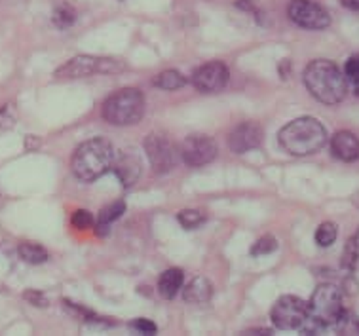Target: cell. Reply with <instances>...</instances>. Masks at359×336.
<instances>
[{"label":"cell","instance_id":"26","mask_svg":"<svg viewBox=\"0 0 359 336\" xmlns=\"http://www.w3.org/2000/svg\"><path fill=\"white\" fill-rule=\"evenodd\" d=\"M92 215H90V211H86V209H79L76 213L72 215V224L76 228H80V230H86V228L92 227Z\"/></svg>","mask_w":359,"mask_h":336},{"label":"cell","instance_id":"24","mask_svg":"<svg viewBox=\"0 0 359 336\" xmlns=\"http://www.w3.org/2000/svg\"><path fill=\"white\" fill-rule=\"evenodd\" d=\"M278 249V241H276L274 236H262L255 246L251 247V255L255 257H262V255H270Z\"/></svg>","mask_w":359,"mask_h":336},{"label":"cell","instance_id":"22","mask_svg":"<svg viewBox=\"0 0 359 336\" xmlns=\"http://www.w3.org/2000/svg\"><path fill=\"white\" fill-rule=\"evenodd\" d=\"M177 220H179L187 230H194V228H198L202 224L203 220H205V217H203L202 211H198V209H184V211H181V213L177 215Z\"/></svg>","mask_w":359,"mask_h":336},{"label":"cell","instance_id":"6","mask_svg":"<svg viewBox=\"0 0 359 336\" xmlns=\"http://www.w3.org/2000/svg\"><path fill=\"white\" fill-rule=\"evenodd\" d=\"M124 67L112 61V59L93 58V55H76L67 61L65 65H61L55 71V78L59 80H74V78H86L97 74V72H116L122 71Z\"/></svg>","mask_w":359,"mask_h":336},{"label":"cell","instance_id":"27","mask_svg":"<svg viewBox=\"0 0 359 336\" xmlns=\"http://www.w3.org/2000/svg\"><path fill=\"white\" fill-rule=\"evenodd\" d=\"M344 72H346V76H350L352 80H359V53L348 59L346 67H344Z\"/></svg>","mask_w":359,"mask_h":336},{"label":"cell","instance_id":"8","mask_svg":"<svg viewBox=\"0 0 359 336\" xmlns=\"http://www.w3.org/2000/svg\"><path fill=\"white\" fill-rule=\"evenodd\" d=\"M143 147L154 173H170L179 162V150L173 147V142L165 135L152 133L144 139Z\"/></svg>","mask_w":359,"mask_h":336},{"label":"cell","instance_id":"11","mask_svg":"<svg viewBox=\"0 0 359 336\" xmlns=\"http://www.w3.org/2000/svg\"><path fill=\"white\" fill-rule=\"evenodd\" d=\"M229 80V67L221 63V61H209L200 69H196L194 76H192V84L202 93H217V91L224 90Z\"/></svg>","mask_w":359,"mask_h":336},{"label":"cell","instance_id":"30","mask_svg":"<svg viewBox=\"0 0 359 336\" xmlns=\"http://www.w3.org/2000/svg\"><path fill=\"white\" fill-rule=\"evenodd\" d=\"M342 2V6L348 8V10H353V12H358L359 10V0H340Z\"/></svg>","mask_w":359,"mask_h":336},{"label":"cell","instance_id":"5","mask_svg":"<svg viewBox=\"0 0 359 336\" xmlns=\"http://www.w3.org/2000/svg\"><path fill=\"white\" fill-rule=\"evenodd\" d=\"M143 114L144 98L135 88H124L116 91L103 103V118L112 126H120V128L133 126L141 122Z\"/></svg>","mask_w":359,"mask_h":336},{"label":"cell","instance_id":"31","mask_svg":"<svg viewBox=\"0 0 359 336\" xmlns=\"http://www.w3.org/2000/svg\"><path fill=\"white\" fill-rule=\"evenodd\" d=\"M355 93L359 95V80H355Z\"/></svg>","mask_w":359,"mask_h":336},{"label":"cell","instance_id":"21","mask_svg":"<svg viewBox=\"0 0 359 336\" xmlns=\"http://www.w3.org/2000/svg\"><path fill=\"white\" fill-rule=\"evenodd\" d=\"M337 236H339V228L334 222H323L320 224V228L316 230V243L320 247H329L333 246L337 241Z\"/></svg>","mask_w":359,"mask_h":336},{"label":"cell","instance_id":"10","mask_svg":"<svg viewBox=\"0 0 359 336\" xmlns=\"http://www.w3.org/2000/svg\"><path fill=\"white\" fill-rule=\"evenodd\" d=\"M179 156L190 168H202L205 163L213 162L217 156V142L208 135L194 133L189 135L181 145Z\"/></svg>","mask_w":359,"mask_h":336},{"label":"cell","instance_id":"2","mask_svg":"<svg viewBox=\"0 0 359 336\" xmlns=\"http://www.w3.org/2000/svg\"><path fill=\"white\" fill-rule=\"evenodd\" d=\"M304 86L320 103L337 105L346 98V76L333 61L316 59L304 69Z\"/></svg>","mask_w":359,"mask_h":336},{"label":"cell","instance_id":"13","mask_svg":"<svg viewBox=\"0 0 359 336\" xmlns=\"http://www.w3.org/2000/svg\"><path fill=\"white\" fill-rule=\"evenodd\" d=\"M331 152L340 162H355L359 158V139L352 131H339L331 139Z\"/></svg>","mask_w":359,"mask_h":336},{"label":"cell","instance_id":"16","mask_svg":"<svg viewBox=\"0 0 359 336\" xmlns=\"http://www.w3.org/2000/svg\"><path fill=\"white\" fill-rule=\"evenodd\" d=\"M183 270L179 268H170L165 270L158 279V291L163 298H175L179 295V291L183 289Z\"/></svg>","mask_w":359,"mask_h":336},{"label":"cell","instance_id":"7","mask_svg":"<svg viewBox=\"0 0 359 336\" xmlns=\"http://www.w3.org/2000/svg\"><path fill=\"white\" fill-rule=\"evenodd\" d=\"M308 316V302L302 298L285 295L276 300L270 311V319L276 325V329L280 330H294L301 329Z\"/></svg>","mask_w":359,"mask_h":336},{"label":"cell","instance_id":"4","mask_svg":"<svg viewBox=\"0 0 359 336\" xmlns=\"http://www.w3.org/2000/svg\"><path fill=\"white\" fill-rule=\"evenodd\" d=\"M114 160V150L111 142L103 137H95L80 145L74 156H72V173L79 177L80 181L92 182L107 173Z\"/></svg>","mask_w":359,"mask_h":336},{"label":"cell","instance_id":"1","mask_svg":"<svg viewBox=\"0 0 359 336\" xmlns=\"http://www.w3.org/2000/svg\"><path fill=\"white\" fill-rule=\"evenodd\" d=\"M344 316H346V310L342 304L340 289L331 283H323L313 291L308 302V316L301 330L308 335H316V332H323L329 329L339 330V325Z\"/></svg>","mask_w":359,"mask_h":336},{"label":"cell","instance_id":"28","mask_svg":"<svg viewBox=\"0 0 359 336\" xmlns=\"http://www.w3.org/2000/svg\"><path fill=\"white\" fill-rule=\"evenodd\" d=\"M131 327L139 332H143V335H152V332H156V325L149 321V319H137V321H133Z\"/></svg>","mask_w":359,"mask_h":336},{"label":"cell","instance_id":"25","mask_svg":"<svg viewBox=\"0 0 359 336\" xmlns=\"http://www.w3.org/2000/svg\"><path fill=\"white\" fill-rule=\"evenodd\" d=\"M13 123H15V112H13L12 105L0 107V130H8Z\"/></svg>","mask_w":359,"mask_h":336},{"label":"cell","instance_id":"3","mask_svg":"<svg viewBox=\"0 0 359 336\" xmlns=\"http://www.w3.org/2000/svg\"><path fill=\"white\" fill-rule=\"evenodd\" d=\"M278 141L291 156H310L325 147L327 131L320 120L302 116L281 128Z\"/></svg>","mask_w":359,"mask_h":336},{"label":"cell","instance_id":"9","mask_svg":"<svg viewBox=\"0 0 359 336\" xmlns=\"http://www.w3.org/2000/svg\"><path fill=\"white\" fill-rule=\"evenodd\" d=\"M287 13L289 20L302 29L321 31V29H327L331 25V18H329L325 8L318 2H313V0H291Z\"/></svg>","mask_w":359,"mask_h":336},{"label":"cell","instance_id":"29","mask_svg":"<svg viewBox=\"0 0 359 336\" xmlns=\"http://www.w3.org/2000/svg\"><path fill=\"white\" fill-rule=\"evenodd\" d=\"M25 298L31 304H34V306H42V308H44V306H48L46 297H44V295H40V293H36V291H27Z\"/></svg>","mask_w":359,"mask_h":336},{"label":"cell","instance_id":"17","mask_svg":"<svg viewBox=\"0 0 359 336\" xmlns=\"http://www.w3.org/2000/svg\"><path fill=\"white\" fill-rule=\"evenodd\" d=\"M126 211V203L124 201H114L111 206L103 207L101 211H99L97 217V232L99 234H107L109 227H111L114 220H118Z\"/></svg>","mask_w":359,"mask_h":336},{"label":"cell","instance_id":"19","mask_svg":"<svg viewBox=\"0 0 359 336\" xmlns=\"http://www.w3.org/2000/svg\"><path fill=\"white\" fill-rule=\"evenodd\" d=\"M342 264L350 271L359 270V228L352 238L348 239L346 247H344V255H342Z\"/></svg>","mask_w":359,"mask_h":336},{"label":"cell","instance_id":"12","mask_svg":"<svg viewBox=\"0 0 359 336\" xmlns=\"http://www.w3.org/2000/svg\"><path fill=\"white\" fill-rule=\"evenodd\" d=\"M262 142L261 126L255 122L240 123L229 137V147L236 154H245L249 150L257 149Z\"/></svg>","mask_w":359,"mask_h":336},{"label":"cell","instance_id":"18","mask_svg":"<svg viewBox=\"0 0 359 336\" xmlns=\"http://www.w3.org/2000/svg\"><path fill=\"white\" fill-rule=\"evenodd\" d=\"M18 253H20L21 259L25 260V262H29V264H42V262H46L48 260L46 249L42 246H39V243H31V241L21 243Z\"/></svg>","mask_w":359,"mask_h":336},{"label":"cell","instance_id":"20","mask_svg":"<svg viewBox=\"0 0 359 336\" xmlns=\"http://www.w3.org/2000/svg\"><path fill=\"white\" fill-rule=\"evenodd\" d=\"M184 84H187V80H184V76L181 72L177 71H163L154 76V86L160 88V90L173 91L179 90V88H183Z\"/></svg>","mask_w":359,"mask_h":336},{"label":"cell","instance_id":"15","mask_svg":"<svg viewBox=\"0 0 359 336\" xmlns=\"http://www.w3.org/2000/svg\"><path fill=\"white\" fill-rule=\"evenodd\" d=\"M183 297L189 304H205L213 297V285L208 278L198 276L184 287Z\"/></svg>","mask_w":359,"mask_h":336},{"label":"cell","instance_id":"23","mask_svg":"<svg viewBox=\"0 0 359 336\" xmlns=\"http://www.w3.org/2000/svg\"><path fill=\"white\" fill-rule=\"evenodd\" d=\"M74 10H72L71 6H67V4H63V6H59L55 12H53V23L59 27V29H69V27L74 23Z\"/></svg>","mask_w":359,"mask_h":336},{"label":"cell","instance_id":"14","mask_svg":"<svg viewBox=\"0 0 359 336\" xmlns=\"http://www.w3.org/2000/svg\"><path fill=\"white\" fill-rule=\"evenodd\" d=\"M114 173L126 188L133 187L141 177V162H139L137 156L131 154V152H124V154L118 156V160L114 162Z\"/></svg>","mask_w":359,"mask_h":336}]
</instances>
